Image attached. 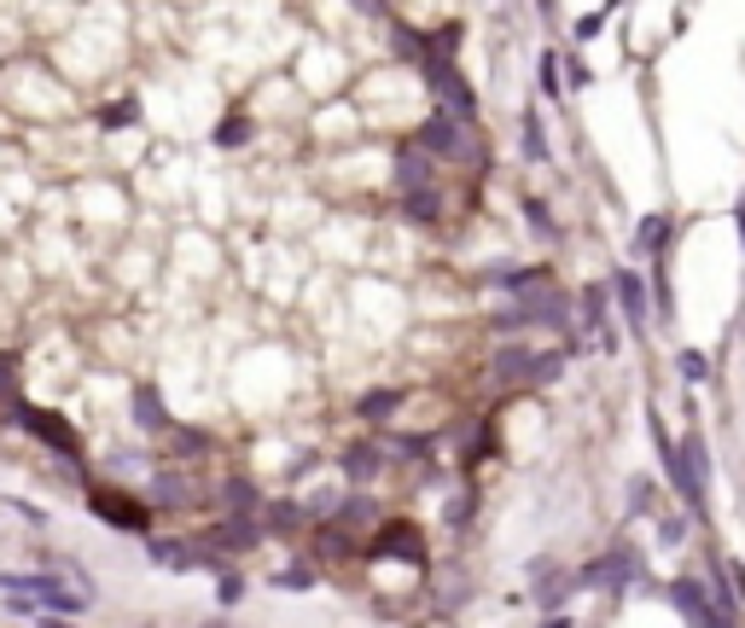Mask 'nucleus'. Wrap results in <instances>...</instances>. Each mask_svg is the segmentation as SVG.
<instances>
[{"label":"nucleus","mask_w":745,"mask_h":628,"mask_svg":"<svg viewBox=\"0 0 745 628\" xmlns=\"http://www.w3.org/2000/svg\"><path fill=\"white\" fill-rule=\"evenodd\" d=\"M36 628H82V623H76V617H53V611H41Z\"/></svg>","instance_id":"5701e85b"},{"label":"nucleus","mask_w":745,"mask_h":628,"mask_svg":"<svg viewBox=\"0 0 745 628\" xmlns=\"http://www.w3.org/2000/svg\"><path fill=\"white\" fill-rule=\"evenodd\" d=\"M682 379H693V384H705V379H710V361H705L699 349H687V355H682Z\"/></svg>","instance_id":"a211bd4d"},{"label":"nucleus","mask_w":745,"mask_h":628,"mask_svg":"<svg viewBox=\"0 0 745 628\" xmlns=\"http://www.w3.org/2000/svg\"><path fill=\"white\" fill-rule=\"evenodd\" d=\"M524 151H530V158H541V151H548V146H541V134H536V116L524 123Z\"/></svg>","instance_id":"4be33fe9"},{"label":"nucleus","mask_w":745,"mask_h":628,"mask_svg":"<svg viewBox=\"0 0 745 628\" xmlns=\"http://www.w3.org/2000/svg\"><path fill=\"white\" fill-rule=\"evenodd\" d=\"M379 466H384V454H379V448H367V443H362V448H350V454H344V471H350V478H355V483H362V478H367V471H379Z\"/></svg>","instance_id":"ddd939ff"},{"label":"nucleus","mask_w":745,"mask_h":628,"mask_svg":"<svg viewBox=\"0 0 745 628\" xmlns=\"http://www.w3.org/2000/svg\"><path fill=\"white\" fill-rule=\"evenodd\" d=\"M652 506H658V495H652V483L640 478V483H635V513H652Z\"/></svg>","instance_id":"412c9836"},{"label":"nucleus","mask_w":745,"mask_h":628,"mask_svg":"<svg viewBox=\"0 0 745 628\" xmlns=\"http://www.w3.org/2000/svg\"><path fill=\"white\" fill-rule=\"evenodd\" d=\"M670 245V216H647V227H640V250H664Z\"/></svg>","instance_id":"dca6fc26"},{"label":"nucleus","mask_w":745,"mask_h":628,"mask_svg":"<svg viewBox=\"0 0 745 628\" xmlns=\"http://www.w3.org/2000/svg\"><path fill=\"white\" fill-rule=\"evenodd\" d=\"M0 106L12 128H64L76 116V88L47 59H7L0 64Z\"/></svg>","instance_id":"f257e3e1"},{"label":"nucleus","mask_w":745,"mask_h":628,"mask_svg":"<svg viewBox=\"0 0 745 628\" xmlns=\"http://www.w3.org/2000/svg\"><path fill=\"white\" fill-rule=\"evenodd\" d=\"M391 402H396V390H367V396H362V419H384V414H391Z\"/></svg>","instance_id":"f3484780"},{"label":"nucleus","mask_w":745,"mask_h":628,"mask_svg":"<svg viewBox=\"0 0 745 628\" xmlns=\"http://www.w3.org/2000/svg\"><path fill=\"white\" fill-rule=\"evenodd\" d=\"M541 628H571V617H548V623H541Z\"/></svg>","instance_id":"b1692460"},{"label":"nucleus","mask_w":745,"mask_h":628,"mask_svg":"<svg viewBox=\"0 0 745 628\" xmlns=\"http://www.w3.org/2000/svg\"><path fill=\"white\" fill-rule=\"evenodd\" d=\"M82 489V506L106 524V530H117V535H151V506H146V495L141 489H129L123 478H99V471H88V478L76 483Z\"/></svg>","instance_id":"7ed1b4c3"},{"label":"nucleus","mask_w":745,"mask_h":628,"mask_svg":"<svg viewBox=\"0 0 745 628\" xmlns=\"http://www.w3.org/2000/svg\"><path fill=\"white\" fill-rule=\"evenodd\" d=\"M210 140L222 146V151H233V146H245V140H251V116H245V111H228L222 123H216V134H210Z\"/></svg>","instance_id":"9b49d317"},{"label":"nucleus","mask_w":745,"mask_h":628,"mask_svg":"<svg viewBox=\"0 0 745 628\" xmlns=\"http://www.w3.org/2000/svg\"><path fill=\"white\" fill-rule=\"evenodd\" d=\"M419 140H426L431 151H454V123L449 116H431V123L419 128Z\"/></svg>","instance_id":"2eb2a0df"},{"label":"nucleus","mask_w":745,"mask_h":628,"mask_svg":"<svg viewBox=\"0 0 745 628\" xmlns=\"http://www.w3.org/2000/svg\"><path fill=\"white\" fill-rule=\"evenodd\" d=\"M541 94H559V59L541 53Z\"/></svg>","instance_id":"aec40b11"},{"label":"nucleus","mask_w":745,"mask_h":628,"mask_svg":"<svg viewBox=\"0 0 745 628\" xmlns=\"http://www.w3.org/2000/svg\"><path fill=\"white\" fill-rule=\"evenodd\" d=\"M240 600H245V576L222 565V570H216V605H222V611H233Z\"/></svg>","instance_id":"f8f14e48"},{"label":"nucleus","mask_w":745,"mask_h":628,"mask_svg":"<svg viewBox=\"0 0 745 628\" xmlns=\"http://www.w3.org/2000/svg\"><path fill=\"white\" fill-rule=\"evenodd\" d=\"M315 570L309 565H292V570H274V588H309Z\"/></svg>","instance_id":"6ab92c4d"},{"label":"nucleus","mask_w":745,"mask_h":628,"mask_svg":"<svg viewBox=\"0 0 745 628\" xmlns=\"http://www.w3.org/2000/svg\"><path fill=\"white\" fill-rule=\"evenodd\" d=\"M24 396H29V349L0 344V419H7Z\"/></svg>","instance_id":"0eeeda50"},{"label":"nucleus","mask_w":745,"mask_h":628,"mask_svg":"<svg viewBox=\"0 0 745 628\" xmlns=\"http://www.w3.org/2000/svg\"><path fill=\"white\" fill-rule=\"evenodd\" d=\"M7 431H19L24 443H36L47 460H59L71 478L82 483L94 471V448H88V431L71 419V407H59V402H36V396H24L19 407H12L7 419H0Z\"/></svg>","instance_id":"f03ea898"},{"label":"nucleus","mask_w":745,"mask_h":628,"mask_svg":"<svg viewBox=\"0 0 745 628\" xmlns=\"http://www.w3.org/2000/svg\"><path fill=\"white\" fill-rule=\"evenodd\" d=\"M367 553L373 558H402V565H426V535H419V524L408 518H379L367 535Z\"/></svg>","instance_id":"20e7f679"},{"label":"nucleus","mask_w":745,"mask_h":628,"mask_svg":"<svg viewBox=\"0 0 745 628\" xmlns=\"http://www.w3.org/2000/svg\"><path fill=\"white\" fill-rule=\"evenodd\" d=\"M577 582H588V588H606V593H623L635 582V553L630 547H612L606 558H595V565H588Z\"/></svg>","instance_id":"6e6552de"},{"label":"nucleus","mask_w":745,"mask_h":628,"mask_svg":"<svg viewBox=\"0 0 745 628\" xmlns=\"http://www.w3.org/2000/svg\"><path fill=\"white\" fill-rule=\"evenodd\" d=\"M670 600H675V611H682L693 628H734V623L717 611V600H710V588L699 582V576H682V582L670 588Z\"/></svg>","instance_id":"39448f33"},{"label":"nucleus","mask_w":745,"mask_h":628,"mask_svg":"<svg viewBox=\"0 0 745 628\" xmlns=\"http://www.w3.org/2000/svg\"><path fill=\"white\" fill-rule=\"evenodd\" d=\"M129 419H134V431H141V436H151V443L175 426V414L163 407V396H158V384H151V379H141L129 390Z\"/></svg>","instance_id":"423d86ee"},{"label":"nucleus","mask_w":745,"mask_h":628,"mask_svg":"<svg viewBox=\"0 0 745 628\" xmlns=\"http://www.w3.org/2000/svg\"><path fill=\"white\" fill-rule=\"evenodd\" d=\"M612 285H618V297H623V315H630L635 327H647V292H640V280L635 274H618Z\"/></svg>","instance_id":"9d476101"},{"label":"nucleus","mask_w":745,"mask_h":628,"mask_svg":"<svg viewBox=\"0 0 745 628\" xmlns=\"http://www.w3.org/2000/svg\"><path fill=\"white\" fill-rule=\"evenodd\" d=\"M7 513H12V518H24V524H36V530H47V524H53V513H47V506L24 501V495H7Z\"/></svg>","instance_id":"4468645a"},{"label":"nucleus","mask_w":745,"mask_h":628,"mask_svg":"<svg viewBox=\"0 0 745 628\" xmlns=\"http://www.w3.org/2000/svg\"><path fill=\"white\" fill-rule=\"evenodd\" d=\"M193 628H233V623H193Z\"/></svg>","instance_id":"393cba45"},{"label":"nucleus","mask_w":745,"mask_h":628,"mask_svg":"<svg viewBox=\"0 0 745 628\" xmlns=\"http://www.w3.org/2000/svg\"><path fill=\"white\" fill-rule=\"evenodd\" d=\"M94 128L99 134H123V128H141V99L123 94V99H111V106H99L94 111Z\"/></svg>","instance_id":"1a4fd4ad"}]
</instances>
